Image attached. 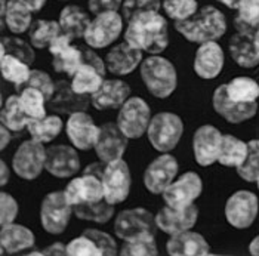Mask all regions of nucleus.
<instances>
[{"label":"nucleus","instance_id":"nucleus-11","mask_svg":"<svg viewBox=\"0 0 259 256\" xmlns=\"http://www.w3.org/2000/svg\"><path fill=\"white\" fill-rule=\"evenodd\" d=\"M101 181L104 188V198L108 203L117 206L129 197L132 187V174L129 164L123 158L107 163V169Z\"/></svg>","mask_w":259,"mask_h":256},{"label":"nucleus","instance_id":"nucleus-46","mask_svg":"<svg viewBox=\"0 0 259 256\" xmlns=\"http://www.w3.org/2000/svg\"><path fill=\"white\" fill-rule=\"evenodd\" d=\"M67 253L70 256H102L97 243L86 234L73 238L67 244Z\"/></svg>","mask_w":259,"mask_h":256},{"label":"nucleus","instance_id":"nucleus-30","mask_svg":"<svg viewBox=\"0 0 259 256\" xmlns=\"http://www.w3.org/2000/svg\"><path fill=\"white\" fill-rule=\"evenodd\" d=\"M2 20L12 34L20 36L28 33L33 24V12L18 0H8L6 9L2 14Z\"/></svg>","mask_w":259,"mask_h":256},{"label":"nucleus","instance_id":"nucleus-35","mask_svg":"<svg viewBox=\"0 0 259 256\" xmlns=\"http://www.w3.org/2000/svg\"><path fill=\"white\" fill-rule=\"evenodd\" d=\"M27 34L30 43L36 49H46L60 34H62V30L58 21L34 20Z\"/></svg>","mask_w":259,"mask_h":256},{"label":"nucleus","instance_id":"nucleus-31","mask_svg":"<svg viewBox=\"0 0 259 256\" xmlns=\"http://www.w3.org/2000/svg\"><path fill=\"white\" fill-rule=\"evenodd\" d=\"M64 127V121L57 114H46L45 117L31 118L27 124L30 138L36 139L41 144H49L60 137Z\"/></svg>","mask_w":259,"mask_h":256},{"label":"nucleus","instance_id":"nucleus-9","mask_svg":"<svg viewBox=\"0 0 259 256\" xmlns=\"http://www.w3.org/2000/svg\"><path fill=\"white\" fill-rule=\"evenodd\" d=\"M46 148L45 145L30 138L21 142L12 157V169L15 175L24 181H34L45 170Z\"/></svg>","mask_w":259,"mask_h":256},{"label":"nucleus","instance_id":"nucleus-33","mask_svg":"<svg viewBox=\"0 0 259 256\" xmlns=\"http://www.w3.org/2000/svg\"><path fill=\"white\" fill-rule=\"evenodd\" d=\"M31 117L25 113L20 101V95H11L3 102L2 107V116L0 121L3 126L11 129L12 132H20L22 129H27L28 121Z\"/></svg>","mask_w":259,"mask_h":256},{"label":"nucleus","instance_id":"nucleus-3","mask_svg":"<svg viewBox=\"0 0 259 256\" xmlns=\"http://www.w3.org/2000/svg\"><path fill=\"white\" fill-rule=\"evenodd\" d=\"M140 76L148 94L154 98H169L178 86L175 65L161 55H148L140 67Z\"/></svg>","mask_w":259,"mask_h":256},{"label":"nucleus","instance_id":"nucleus-16","mask_svg":"<svg viewBox=\"0 0 259 256\" xmlns=\"http://www.w3.org/2000/svg\"><path fill=\"white\" fill-rule=\"evenodd\" d=\"M212 107L225 121L231 124H240L258 113V102H236L230 98L225 84H221L212 95Z\"/></svg>","mask_w":259,"mask_h":256},{"label":"nucleus","instance_id":"nucleus-53","mask_svg":"<svg viewBox=\"0 0 259 256\" xmlns=\"http://www.w3.org/2000/svg\"><path fill=\"white\" fill-rule=\"evenodd\" d=\"M43 256H64L68 255L67 253V244L61 243V241H55L49 246H46L45 249H41Z\"/></svg>","mask_w":259,"mask_h":256},{"label":"nucleus","instance_id":"nucleus-4","mask_svg":"<svg viewBox=\"0 0 259 256\" xmlns=\"http://www.w3.org/2000/svg\"><path fill=\"white\" fill-rule=\"evenodd\" d=\"M184 135V121L182 118L170 111H161L153 116L147 138L151 147L159 153H170L180 144Z\"/></svg>","mask_w":259,"mask_h":256},{"label":"nucleus","instance_id":"nucleus-50","mask_svg":"<svg viewBox=\"0 0 259 256\" xmlns=\"http://www.w3.org/2000/svg\"><path fill=\"white\" fill-rule=\"evenodd\" d=\"M124 0H88V9L97 15L105 11H119Z\"/></svg>","mask_w":259,"mask_h":256},{"label":"nucleus","instance_id":"nucleus-36","mask_svg":"<svg viewBox=\"0 0 259 256\" xmlns=\"http://www.w3.org/2000/svg\"><path fill=\"white\" fill-rule=\"evenodd\" d=\"M104 80V74H101L97 68L83 62L71 77V86L77 94L92 95L100 89Z\"/></svg>","mask_w":259,"mask_h":256},{"label":"nucleus","instance_id":"nucleus-6","mask_svg":"<svg viewBox=\"0 0 259 256\" xmlns=\"http://www.w3.org/2000/svg\"><path fill=\"white\" fill-rule=\"evenodd\" d=\"M74 215L73 206L68 203L64 191H52L46 194L40 204V225L52 236L62 234L70 219Z\"/></svg>","mask_w":259,"mask_h":256},{"label":"nucleus","instance_id":"nucleus-19","mask_svg":"<svg viewBox=\"0 0 259 256\" xmlns=\"http://www.w3.org/2000/svg\"><path fill=\"white\" fill-rule=\"evenodd\" d=\"M48 49L52 55V67L57 73L73 77L83 64V49L73 45V39L64 33L54 40Z\"/></svg>","mask_w":259,"mask_h":256},{"label":"nucleus","instance_id":"nucleus-37","mask_svg":"<svg viewBox=\"0 0 259 256\" xmlns=\"http://www.w3.org/2000/svg\"><path fill=\"white\" fill-rule=\"evenodd\" d=\"M230 98L236 102H256L259 98V83L256 80L240 76L225 83Z\"/></svg>","mask_w":259,"mask_h":256},{"label":"nucleus","instance_id":"nucleus-26","mask_svg":"<svg viewBox=\"0 0 259 256\" xmlns=\"http://www.w3.org/2000/svg\"><path fill=\"white\" fill-rule=\"evenodd\" d=\"M0 244L3 255H21L34 247L36 236L28 227L12 222L2 227Z\"/></svg>","mask_w":259,"mask_h":256},{"label":"nucleus","instance_id":"nucleus-48","mask_svg":"<svg viewBox=\"0 0 259 256\" xmlns=\"http://www.w3.org/2000/svg\"><path fill=\"white\" fill-rule=\"evenodd\" d=\"M18 214H20L18 201L9 193L2 191V194H0V225L3 227V225L15 222Z\"/></svg>","mask_w":259,"mask_h":256},{"label":"nucleus","instance_id":"nucleus-2","mask_svg":"<svg viewBox=\"0 0 259 256\" xmlns=\"http://www.w3.org/2000/svg\"><path fill=\"white\" fill-rule=\"evenodd\" d=\"M227 18L215 6H203L199 12L184 21L175 22V30L187 41L191 43H206L220 40L227 33Z\"/></svg>","mask_w":259,"mask_h":256},{"label":"nucleus","instance_id":"nucleus-45","mask_svg":"<svg viewBox=\"0 0 259 256\" xmlns=\"http://www.w3.org/2000/svg\"><path fill=\"white\" fill-rule=\"evenodd\" d=\"M24 88H36L43 92V95L46 97L48 102L49 99L54 97V92H55V81L51 79V76L43 71V70H31V74L27 81H24L22 84L17 86V92L22 91Z\"/></svg>","mask_w":259,"mask_h":256},{"label":"nucleus","instance_id":"nucleus-12","mask_svg":"<svg viewBox=\"0 0 259 256\" xmlns=\"http://www.w3.org/2000/svg\"><path fill=\"white\" fill-rule=\"evenodd\" d=\"M180 164L170 153H160L144 172V185L153 196H161L164 190L178 177Z\"/></svg>","mask_w":259,"mask_h":256},{"label":"nucleus","instance_id":"nucleus-20","mask_svg":"<svg viewBox=\"0 0 259 256\" xmlns=\"http://www.w3.org/2000/svg\"><path fill=\"white\" fill-rule=\"evenodd\" d=\"M129 138L121 132L116 121H107L100 126V137L95 144V153L100 160L110 163L123 158L127 150Z\"/></svg>","mask_w":259,"mask_h":256},{"label":"nucleus","instance_id":"nucleus-21","mask_svg":"<svg viewBox=\"0 0 259 256\" xmlns=\"http://www.w3.org/2000/svg\"><path fill=\"white\" fill-rule=\"evenodd\" d=\"M142 51L129 41H121L113 45L105 55L107 70L114 76H129L142 64Z\"/></svg>","mask_w":259,"mask_h":256},{"label":"nucleus","instance_id":"nucleus-28","mask_svg":"<svg viewBox=\"0 0 259 256\" xmlns=\"http://www.w3.org/2000/svg\"><path fill=\"white\" fill-rule=\"evenodd\" d=\"M228 51H230V57L241 68L250 70L259 65L256 46H255V34L236 31V34H233L228 41Z\"/></svg>","mask_w":259,"mask_h":256},{"label":"nucleus","instance_id":"nucleus-47","mask_svg":"<svg viewBox=\"0 0 259 256\" xmlns=\"http://www.w3.org/2000/svg\"><path fill=\"white\" fill-rule=\"evenodd\" d=\"M83 234H86L88 237H91L97 246L101 249L102 255L104 256H114L119 255L120 249L117 246V241L113 236H110L108 233L98 230V228H88L83 231Z\"/></svg>","mask_w":259,"mask_h":256},{"label":"nucleus","instance_id":"nucleus-29","mask_svg":"<svg viewBox=\"0 0 259 256\" xmlns=\"http://www.w3.org/2000/svg\"><path fill=\"white\" fill-rule=\"evenodd\" d=\"M91 15L77 5H67L61 9L58 22L64 34L73 40L83 39L91 24Z\"/></svg>","mask_w":259,"mask_h":256},{"label":"nucleus","instance_id":"nucleus-7","mask_svg":"<svg viewBox=\"0 0 259 256\" xmlns=\"http://www.w3.org/2000/svg\"><path fill=\"white\" fill-rule=\"evenodd\" d=\"M113 230L117 238L121 241L132 240L135 237L157 233L156 215L145 207H132L119 212L114 218Z\"/></svg>","mask_w":259,"mask_h":256},{"label":"nucleus","instance_id":"nucleus-39","mask_svg":"<svg viewBox=\"0 0 259 256\" xmlns=\"http://www.w3.org/2000/svg\"><path fill=\"white\" fill-rule=\"evenodd\" d=\"M119 255L121 256H157L159 246L156 241V236L145 234V236L135 237L132 240L123 241L120 247Z\"/></svg>","mask_w":259,"mask_h":256},{"label":"nucleus","instance_id":"nucleus-5","mask_svg":"<svg viewBox=\"0 0 259 256\" xmlns=\"http://www.w3.org/2000/svg\"><path fill=\"white\" fill-rule=\"evenodd\" d=\"M124 18L119 11H105L97 14L84 34V41L92 49H105L113 46L123 33Z\"/></svg>","mask_w":259,"mask_h":256},{"label":"nucleus","instance_id":"nucleus-58","mask_svg":"<svg viewBox=\"0 0 259 256\" xmlns=\"http://www.w3.org/2000/svg\"><path fill=\"white\" fill-rule=\"evenodd\" d=\"M224 6H227L228 9H237L239 8L240 0H218Z\"/></svg>","mask_w":259,"mask_h":256},{"label":"nucleus","instance_id":"nucleus-14","mask_svg":"<svg viewBox=\"0 0 259 256\" xmlns=\"http://www.w3.org/2000/svg\"><path fill=\"white\" fill-rule=\"evenodd\" d=\"M79 153L74 145L57 144L46 148V163L45 170L52 177L67 179L74 178L80 170Z\"/></svg>","mask_w":259,"mask_h":256},{"label":"nucleus","instance_id":"nucleus-10","mask_svg":"<svg viewBox=\"0 0 259 256\" xmlns=\"http://www.w3.org/2000/svg\"><path fill=\"white\" fill-rule=\"evenodd\" d=\"M227 222L236 230H247L253 225L259 215L258 196L249 190L233 193L224 207Z\"/></svg>","mask_w":259,"mask_h":256},{"label":"nucleus","instance_id":"nucleus-25","mask_svg":"<svg viewBox=\"0 0 259 256\" xmlns=\"http://www.w3.org/2000/svg\"><path fill=\"white\" fill-rule=\"evenodd\" d=\"M64 194L71 206L100 201L104 198V188L100 178L81 174L74 177L64 188Z\"/></svg>","mask_w":259,"mask_h":256},{"label":"nucleus","instance_id":"nucleus-8","mask_svg":"<svg viewBox=\"0 0 259 256\" xmlns=\"http://www.w3.org/2000/svg\"><path fill=\"white\" fill-rule=\"evenodd\" d=\"M151 118V110L147 101L140 97H131L121 105L116 123L127 138L138 139L147 135Z\"/></svg>","mask_w":259,"mask_h":256},{"label":"nucleus","instance_id":"nucleus-32","mask_svg":"<svg viewBox=\"0 0 259 256\" xmlns=\"http://www.w3.org/2000/svg\"><path fill=\"white\" fill-rule=\"evenodd\" d=\"M249 144L234 135H224L218 163L225 167H239L247 157Z\"/></svg>","mask_w":259,"mask_h":256},{"label":"nucleus","instance_id":"nucleus-43","mask_svg":"<svg viewBox=\"0 0 259 256\" xmlns=\"http://www.w3.org/2000/svg\"><path fill=\"white\" fill-rule=\"evenodd\" d=\"M247 157L240 164L237 170L239 175L244 182H256L259 177V139H250L249 142Z\"/></svg>","mask_w":259,"mask_h":256},{"label":"nucleus","instance_id":"nucleus-56","mask_svg":"<svg viewBox=\"0 0 259 256\" xmlns=\"http://www.w3.org/2000/svg\"><path fill=\"white\" fill-rule=\"evenodd\" d=\"M11 179V170H9V166L6 164L5 160L0 161V184L2 187H5Z\"/></svg>","mask_w":259,"mask_h":256},{"label":"nucleus","instance_id":"nucleus-51","mask_svg":"<svg viewBox=\"0 0 259 256\" xmlns=\"http://www.w3.org/2000/svg\"><path fill=\"white\" fill-rule=\"evenodd\" d=\"M83 62H86V64L92 65L94 68H97L101 74H104V76H105V73L108 71V70H107L105 59L101 58L100 55L95 52V49H92V48H86V49H83Z\"/></svg>","mask_w":259,"mask_h":256},{"label":"nucleus","instance_id":"nucleus-22","mask_svg":"<svg viewBox=\"0 0 259 256\" xmlns=\"http://www.w3.org/2000/svg\"><path fill=\"white\" fill-rule=\"evenodd\" d=\"M224 65H225V55L218 40L199 45L193 61V68L197 77L203 80L217 79L222 73Z\"/></svg>","mask_w":259,"mask_h":256},{"label":"nucleus","instance_id":"nucleus-60","mask_svg":"<svg viewBox=\"0 0 259 256\" xmlns=\"http://www.w3.org/2000/svg\"><path fill=\"white\" fill-rule=\"evenodd\" d=\"M255 184H256V187H258V190H259V177H258V179H256V182H255Z\"/></svg>","mask_w":259,"mask_h":256},{"label":"nucleus","instance_id":"nucleus-13","mask_svg":"<svg viewBox=\"0 0 259 256\" xmlns=\"http://www.w3.org/2000/svg\"><path fill=\"white\" fill-rule=\"evenodd\" d=\"M203 193V181L196 172H185L174 179V182L161 194L163 201L172 207H187Z\"/></svg>","mask_w":259,"mask_h":256},{"label":"nucleus","instance_id":"nucleus-17","mask_svg":"<svg viewBox=\"0 0 259 256\" xmlns=\"http://www.w3.org/2000/svg\"><path fill=\"white\" fill-rule=\"evenodd\" d=\"M67 138L80 151H89L95 148L100 137V126L88 114V111H79L71 116L65 123Z\"/></svg>","mask_w":259,"mask_h":256},{"label":"nucleus","instance_id":"nucleus-44","mask_svg":"<svg viewBox=\"0 0 259 256\" xmlns=\"http://www.w3.org/2000/svg\"><path fill=\"white\" fill-rule=\"evenodd\" d=\"M161 8H163L161 0H124L120 8V12L127 24L129 21H132L140 15H144V14L160 12Z\"/></svg>","mask_w":259,"mask_h":256},{"label":"nucleus","instance_id":"nucleus-24","mask_svg":"<svg viewBox=\"0 0 259 256\" xmlns=\"http://www.w3.org/2000/svg\"><path fill=\"white\" fill-rule=\"evenodd\" d=\"M131 86L120 79H107L101 84V88L91 95L92 107L98 111L120 110L121 105L131 98Z\"/></svg>","mask_w":259,"mask_h":256},{"label":"nucleus","instance_id":"nucleus-15","mask_svg":"<svg viewBox=\"0 0 259 256\" xmlns=\"http://www.w3.org/2000/svg\"><path fill=\"white\" fill-rule=\"evenodd\" d=\"M199 221V207L190 204L187 207H172L164 204L156 215V224L160 231L167 236H175L193 230Z\"/></svg>","mask_w":259,"mask_h":256},{"label":"nucleus","instance_id":"nucleus-55","mask_svg":"<svg viewBox=\"0 0 259 256\" xmlns=\"http://www.w3.org/2000/svg\"><path fill=\"white\" fill-rule=\"evenodd\" d=\"M11 132H12L11 129H8L6 126L2 124V127H0V148H2V150H5V148L11 144V141H12Z\"/></svg>","mask_w":259,"mask_h":256},{"label":"nucleus","instance_id":"nucleus-59","mask_svg":"<svg viewBox=\"0 0 259 256\" xmlns=\"http://www.w3.org/2000/svg\"><path fill=\"white\" fill-rule=\"evenodd\" d=\"M255 46H256V54H258L259 58V28L256 30V33H255Z\"/></svg>","mask_w":259,"mask_h":256},{"label":"nucleus","instance_id":"nucleus-1","mask_svg":"<svg viewBox=\"0 0 259 256\" xmlns=\"http://www.w3.org/2000/svg\"><path fill=\"white\" fill-rule=\"evenodd\" d=\"M124 40L148 55H160L169 46V25L160 12H148L127 22Z\"/></svg>","mask_w":259,"mask_h":256},{"label":"nucleus","instance_id":"nucleus-52","mask_svg":"<svg viewBox=\"0 0 259 256\" xmlns=\"http://www.w3.org/2000/svg\"><path fill=\"white\" fill-rule=\"evenodd\" d=\"M105 169H107V163L102 161V160H98V161L89 163V164L83 169V174H84V175H92V177H97L100 178V179H102Z\"/></svg>","mask_w":259,"mask_h":256},{"label":"nucleus","instance_id":"nucleus-34","mask_svg":"<svg viewBox=\"0 0 259 256\" xmlns=\"http://www.w3.org/2000/svg\"><path fill=\"white\" fill-rule=\"evenodd\" d=\"M73 210L76 218L95 224H107L108 221L116 217V206L108 203L105 198L94 203L73 206Z\"/></svg>","mask_w":259,"mask_h":256},{"label":"nucleus","instance_id":"nucleus-23","mask_svg":"<svg viewBox=\"0 0 259 256\" xmlns=\"http://www.w3.org/2000/svg\"><path fill=\"white\" fill-rule=\"evenodd\" d=\"M49 108H52L55 113L71 116L79 111H88L92 105L91 95L77 94L71 81L68 80H58L55 81V92L54 97L49 99Z\"/></svg>","mask_w":259,"mask_h":256},{"label":"nucleus","instance_id":"nucleus-27","mask_svg":"<svg viewBox=\"0 0 259 256\" xmlns=\"http://www.w3.org/2000/svg\"><path fill=\"white\" fill-rule=\"evenodd\" d=\"M166 252L170 256L210 255V244L200 233L193 230L170 236L166 243Z\"/></svg>","mask_w":259,"mask_h":256},{"label":"nucleus","instance_id":"nucleus-40","mask_svg":"<svg viewBox=\"0 0 259 256\" xmlns=\"http://www.w3.org/2000/svg\"><path fill=\"white\" fill-rule=\"evenodd\" d=\"M22 108L31 118L45 117L46 116V102L48 99L43 92L36 88H24L18 92Z\"/></svg>","mask_w":259,"mask_h":256},{"label":"nucleus","instance_id":"nucleus-49","mask_svg":"<svg viewBox=\"0 0 259 256\" xmlns=\"http://www.w3.org/2000/svg\"><path fill=\"white\" fill-rule=\"evenodd\" d=\"M237 11L244 22L259 28V0H240Z\"/></svg>","mask_w":259,"mask_h":256},{"label":"nucleus","instance_id":"nucleus-38","mask_svg":"<svg viewBox=\"0 0 259 256\" xmlns=\"http://www.w3.org/2000/svg\"><path fill=\"white\" fill-rule=\"evenodd\" d=\"M0 71H2V77L6 81L14 83L15 88L27 81L31 74V68L28 64L9 54L0 57Z\"/></svg>","mask_w":259,"mask_h":256},{"label":"nucleus","instance_id":"nucleus-42","mask_svg":"<svg viewBox=\"0 0 259 256\" xmlns=\"http://www.w3.org/2000/svg\"><path fill=\"white\" fill-rule=\"evenodd\" d=\"M163 12L172 21H184L199 12L197 0H163Z\"/></svg>","mask_w":259,"mask_h":256},{"label":"nucleus","instance_id":"nucleus-57","mask_svg":"<svg viewBox=\"0 0 259 256\" xmlns=\"http://www.w3.org/2000/svg\"><path fill=\"white\" fill-rule=\"evenodd\" d=\"M249 253L253 256H259V236H256L249 243Z\"/></svg>","mask_w":259,"mask_h":256},{"label":"nucleus","instance_id":"nucleus-61","mask_svg":"<svg viewBox=\"0 0 259 256\" xmlns=\"http://www.w3.org/2000/svg\"><path fill=\"white\" fill-rule=\"evenodd\" d=\"M62 2H68V0H62Z\"/></svg>","mask_w":259,"mask_h":256},{"label":"nucleus","instance_id":"nucleus-18","mask_svg":"<svg viewBox=\"0 0 259 256\" xmlns=\"http://www.w3.org/2000/svg\"><path fill=\"white\" fill-rule=\"evenodd\" d=\"M224 135L213 124H203L193 135V154L199 166L207 167L218 163Z\"/></svg>","mask_w":259,"mask_h":256},{"label":"nucleus","instance_id":"nucleus-54","mask_svg":"<svg viewBox=\"0 0 259 256\" xmlns=\"http://www.w3.org/2000/svg\"><path fill=\"white\" fill-rule=\"evenodd\" d=\"M21 2L27 9H30L33 14L34 12H40L43 8H45V5L48 3V0H18Z\"/></svg>","mask_w":259,"mask_h":256},{"label":"nucleus","instance_id":"nucleus-41","mask_svg":"<svg viewBox=\"0 0 259 256\" xmlns=\"http://www.w3.org/2000/svg\"><path fill=\"white\" fill-rule=\"evenodd\" d=\"M33 48L34 46L30 41H25L21 37H17L15 34L2 39V55L9 54L15 58L24 61L28 65H31L34 62V58H36Z\"/></svg>","mask_w":259,"mask_h":256}]
</instances>
